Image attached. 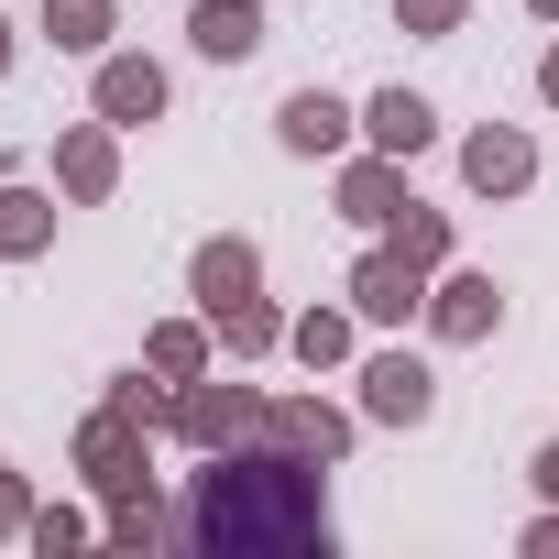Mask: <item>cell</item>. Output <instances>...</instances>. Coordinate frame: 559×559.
<instances>
[{
  "instance_id": "6da1fadb",
  "label": "cell",
  "mask_w": 559,
  "mask_h": 559,
  "mask_svg": "<svg viewBox=\"0 0 559 559\" xmlns=\"http://www.w3.org/2000/svg\"><path fill=\"white\" fill-rule=\"evenodd\" d=\"M176 548L209 559H330L341 515H330V461L286 450V439H241L209 450L176 493Z\"/></svg>"
},
{
  "instance_id": "7a4b0ae2",
  "label": "cell",
  "mask_w": 559,
  "mask_h": 559,
  "mask_svg": "<svg viewBox=\"0 0 559 559\" xmlns=\"http://www.w3.org/2000/svg\"><path fill=\"white\" fill-rule=\"evenodd\" d=\"M67 472H78L99 504H121V493H143V483H154V428H143V417H121V406L99 395V406L78 417V439H67Z\"/></svg>"
},
{
  "instance_id": "3957f363",
  "label": "cell",
  "mask_w": 559,
  "mask_h": 559,
  "mask_svg": "<svg viewBox=\"0 0 559 559\" xmlns=\"http://www.w3.org/2000/svg\"><path fill=\"white\" fill-rule=\"evenodd\" d=\"M176 450H241V439H274V395H252V384H219V373H198V384H176V428H165Z\"/></svg>"
},
{
  "instance_id": "277c9868",
  "label": "cell",
  "mask_w": 559,
  "mask_h": 559,
  "mask_svg": "<svg viewBox=\"0 0 559 559\" xmlns=\"http://www.w3.org/2000/svg\"><path fill=\"white\" fill-rule=\"evenodd\" d=\"M417 330L439 341V352H483L493 330H504V286L483 263H439L428 274V308H417Z\"/></svg>"
},
{
  "instance_id": "5b68a950",
  "label": "cell",
  "mask_w": 559,
  "mask_h": 559,
  "mask_svg": "<svg viewBox=\"0 0 559 559\" xmlns=\"http://www.w3.org/2000/svg\"><path fill=\"white\" fill-rule=\"evenodd\" d=\"M88 110H99V121H121V132H154V121L176 110V78H165L143 45H110V56L88 67Z\"/></svg>"
},
{
  "instance_id": "8992f818",
  "label": "cell",
  "mask_w": 559,
  "mask_h": 559,
  "mask_svg": "<svg viewBox=\"0 0 559 559\" xmlns=\"http://www.w3.org/2000/svg\"><path fill=\"white\" fill-rule=\"evenodd\" d=\"M362 395V428H428L439 417V373H428V352H362V373H352Z\"/></svg>"
},
{
  "instance_id": "52a82bcc",
  "label": "cell",
  "mask_w": 559,
  "mask_h": 559,
  "mask_svg": "<svg viewBox=\"0 0 559 559\" xmlns=\"http://www.w3.org/2000/svg\"><path fill=\"white\" fill-rule=\"evenodd\" d=\"M352 132H362V110L341 88H286V99H274V143H286L297 165H341Z\"/></svg>"
},
{
  "instance_id": "ba28073f",
  "label": "cell",
  "mask_w": 559,
  "mask_h": 559,
  "mask_svg": "<svg viewBox=\"0 0 559 559\" xmlns=\"http://www.w3.org/2000/svg\"><path fill=\"white\" fill-rule=\"evenodd\" d=\"M56 187H67V209H110L121 198V121H67L56 132Z\"/></svg>"
},
{
  "instance_id": "9c48e42d",
  "label": "cell",
  "mask_w": 559,
  "mask_h": 559,
  "mask_svg": "<svg viewBox=\"0 0 559 559\" xmlns=\"http://www.w3.org/2000/svg\"><path fill=\"white\" fill-rule=\"evenodd\" d=\"M187 297H198V319L263 297V241H252V230H209V241L187 252Z\"/></svg>"
},
{
  "instance_id": "30bf717a",
  "label": "cell",
  "mask_w": 559,
  "mask_h": 559,
  "mask_svg": "<svg viewBox=\"0 0 559 559\" xmlns=\"http://www.w3.org/2000/svg\"><path fill=\"white\" fill-rule=\"evenodd\" d=\"M352 308H362V330H406L417 308H428V263H406L395 241H373L362 263H352V286H341Z\"/></svg>"
},
{
  "instance_id": "8fae6325",
  "label": "cell",
  "mask_w": 559,
  "mask_h": 559,
  "mask_svg": "<svg viewBox=\"0 0 559 559\" xmlns=\"http://www.w3.org/2000/svg\"><path fill=\"white\" fill-rule=\"evenodd\" d=\"M461 187H472V198H526V187H537V132L472 121V132H461Z\"/></svg>"
},
{
  "instance_id": "7c38bea8",
  "label": "cell",
  "mask_w": 559,
  "mask_h": 559,
  "mask_svg": "<svg viewBox=\"0 0 559 559\" xmlns=\"http://www.w3.org/2000/svg\"><path fill=\"white\" fill-rule=\"evenodd\" d=\"M330 198H341V219H352V230H384V219H395L417 187H406V154H373V143H362V154H341Z\"/></svg>"
},
{
  "instance_id": "4fadbf2b",
  "label": "cell",
  "mask_w": 559,
  "mask_h": 559,
  "mask_svg": "<svg viewBox=\"0 0 559 559\" xmlns=\"http://www.w3.org/2000/svg\"><path fill=\"white\" fill-rule=\"evenodd\" d=\"M274 439L341 472V461L362 450V406H330V395H274Z\"/></svg>"
},
{
  "instance_id": "5bb4252c",
  "label": "cell",
  "mask_w": 559,
  "mask_h": 559,
  "mask_svg": "<svg viewBox=\"0 0 559 559\" xmlns=\"http://www.w3.org/2000/svg\"><path fill=\"white\" fill-rule=\"evenodd\" d=\"M56 209H67V187L0 176V263H45L56 252Z\"/></svg>"
},
{
  "instance_id": "9a60e30c",
  "label": "cell",
  "mask_w": 559,
  "mask_h": 559,
  "mask_svg": "<svg viewBox=\"0 0 559 559\" xmlns=\"http://www.w3.org/2000/svg\"><path fill=\"white\" fill-rule=\"evenodd\" d=\"M263 0H198V12H187V45L209 56V67H252L263 56Z\"/></svg>"
},
{
  "instance_id": "2e32d148",
  "label": "cell",
  "mask_w": 559,
  "mask_h": 559,
  "mask_svg": "<svg viewBox=\"0 0 559 559\" xmlns=\"http://www.w3.org/2000/svg\"><path fill=\"white\" fill-rule=\"evenodd\" d=\"M362 143L417 165V154L439 143V99H417V88H373V99H362Z\"/></svg>"
},
{
  "instance_id": "e0dca14e",
  "label": "cell",
  "mask_w": 559,
  "mask_h": 559,
  "mask_svg": "<svg viewBox=\"0 0 559 559\" xmlns=\"http://www.w3.org/2000/svg\"><path fill=\"white\" fill-rule=\"evenodd\" d=\"M286 352H297L308 373L362 362V308H352V297H341V308H297V319H286Z\"/></svg>"
},
{
  "instance_id": "ac0fdd59",
  "label": "cell",
  "mask_w": 559,
  "mask_h": 559,
  "mask_svg": "<svg viewBox=\"0 0 559 559\" xmlns=\"http://www.w3.org/2000/svg\"><path fill=\"white\" fill-rule=\"evenodd\" d=\"M45 45L78 56V67H99L121 45V0H45Z\"/></svg>"
},
{
  "instance_id": "d6986e66",
  "label": "cell",
  "mask_w": 559,
  "mask_h": 559,
  "mask_svg": "<svg viewBox=\"0 0 559 559\" xmlns=\"http://www.w3.org/2000/svg\"><path fill=\"white\" fill-rule=\"evenodd\" d=\"M143 362H154L165 384H198V373L219 362V330H209V319H154V330H143Z\"/></svg>"
},
{
  "instance_id": "ffe728a7",
  "label": "cell",
  "mask_w": 559,
  "mask_h": 559,
  "mask_svg": "<svg viewBox=\"0 0 559 559\" xmlns=\"http://www.w3.org/2000/svg\"><path fill=\"white\" fill-rule=\"evenodd\" d=\"M373 241H395V252H406V263H428V274H439V263H461V230H450V209H428V198H406Z\"/></svg>"
},
{
  "instance_id": "44dd1931",
  "label": "cell",
  "mask_w": 559,
  "mask_h": 559,
  "mask_svg": "<svg viewBox=\"0 0 559 559\" xmlns=\"http://www.w3.org/2000/svg\"><path fill=\"white\" fill-rule=\"evenodd\" d=\"M209 330H219L230 362H274V352H286V308H274V297H241V308H219Z\"/></svg>"
},
{
  "instance_id": "7402d4cb",
  "label": "cell",
  "mask_w": 559,
  "mask_h": 559,
  "mask_svg": "<svg viewBox=\"0 0 559 559\" xmlns=\"http://www.w3.org/2000/svg\"><path fill=\"white\" fill-rule=\"evenodd\" d=\"M99 537H110V548H165V537H176V504L143 483V493H121V504L99 515Z\"/></svg>"
},
{
  "instance_id": "603a6c76",
  "label": "cell",
  "mask_w": 559,
  "mask_h": 559,
  "mask_svg": "<svg viewBox=\"0 0 559 559\" xmlns=\"http://www.w3.org/2000/svg\"><path fill=\"white\" fill-rule=\"evenodd\" d=\"M110 406H121V417H143V428H154V439H165V428H176V384H165V373H154V362H132V373H110Z\"/></svg>"
},
{
  "instance_id": "cb8c5ba5",
  "label": "cell",
  "mask_w": 559,
  "mask_h": 559,
  "mask_svg": "<svg viewBox=\"0 0 559 559\" xmlns=\"http://www.w3.org/2000/svg\"><path fill=\"white\" fill-rule=\"evenodd\" d=\"M384 12H395L406 45H450V34L472 23V0H384Z\"/></svg>"
},
{
  "instance_id": "d4e9b609",
  "label": "cell",
  "mask_w": 559,
  "mask_h": 559,
  "mask_svg": "<svg viewBox=\"0 0 559 559\" xmlns=\"http://www.w3.org/2000/svg\"><path fill=\"white\" fill-rule=\"evenodd\" d=\"M88 537H99V526H88L78 504H34V526H23V548H34V559H67V548H88Z\"/></svg>"
},
{
  "instance_id": "484cf974",
  "label": "cell",
  "mask_w": 559,
  "mask_h": 559,
  "mask_svg": "<svg viewBox=\"0 0 559 559\" xmlns=\"http://www.w3.org/2000/svg\"><path fill=\"white\" fill-rule=\"evenodd\" d=\"M23 526H34V483H23V472H0V548H12Z\"/></svg>"
},
{
  "instance_id": "4316f807",
  "label": "cell",
  "mask_w": 559,
  "mask_h": 559,
  "mask_svg": "<svg viewBox=\"0 0 559 559\" xmlns=\"http://www.w3.org/2000/svg\"><path fill=\"white\" fill-rule=\"evenodd\" d=\"M515 548H526V559H559V504H537V515H526V537H515Z\"/></svg>"
},
{
  "instance_id": "83f0119b",
  "label": "cell",
  "mask_w": 559,
  "mask_h": 559,
  "mask_svg": "<svg viewBox=\"0 0 559 559\" xmlns=\"http://www.w3.org/2000/svg\"><path fill=\"white\" fill-rule=\"evenodd\" d=\"M526 483H537V504H559V439H537V461H526Z\"/></svg>"
},
{
  "instance_id": "f1b7e54d",
  "label": "cell",
  "mask_w": 559,
  "mask_h": 559,
  "mask_svg": "<svg viewBox=\"0 0 559 559\" xmlns=\"http://www.w3.org/2000/svg\"><path fill=\"white\" fill-rule=\"evenodd\" d=\"M537 99H548V110H559V45H548V56H537Z\"/></svg>"
},
{
  "instance_id": "f546056e",
  "label": "cell",
  "mask_w": 559,
  "mask_h": 559,
  "mask_svg": "<svg viewBox=\"0 0 559 559\" xmlns=\"http://www.w3.org/2000/svg\"><path fill=\"white\" fill-rule=\"evenodd\" d=\"M23 67V34H12V12H0V78H12Z\"/></svg>"
},
{
  "instance_id": "4dcf8cb0",
  "label": "cell",
  "mask_w": 559,
  "mask_h": 559,
  "mask_svg": "<svg viewBox=\"0 0 559 559\" xmlns=\"http://www.w3.org/2000/svg\"><path fill=\"white\" fill-rule=\"evenodd\" d=\"M526 12H537V23H559V0H526Z\"/></svg>"
},
{
  "instance_id": "1f68e13d",
  "label": "cell",
  "mask_w": 559,
  "mask_h": 559,
  "mask_svg": "<svg viewBox=\"0 0 559 559\" xmlns=\"http://www.w3.org/2000/svg\"><path fill=\"white\" fill-rule=\"evenodd\" d=\"M0 176H12V154H0Z\"/></svg>"
}]
</instances>
